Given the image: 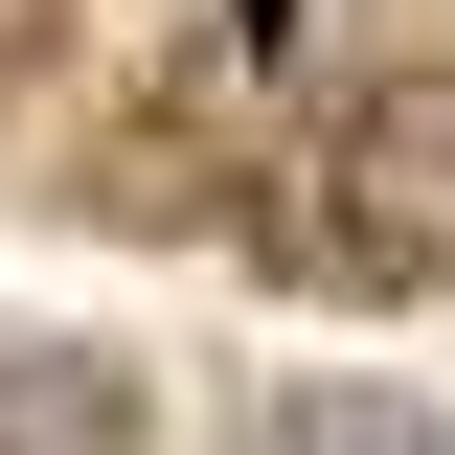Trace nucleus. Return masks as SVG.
Returning a JSON list of instances; mask_svg holds the SVG:
<instances>
[{"instance_id": "1", "label": "nucleus", "mask_w": 455, "mask_h": 455, "mask_svg": "<svg viewBox=\"0 0 455 455\" xmlns=\"http://www.w3.org/2000/svg\"><path fill=\"white\" fill-rule=\"evenodd\" d=\"M319 228H341V274L455 296V68H364L319 114Z\"/></svg>"}, {"instance_id": "2", "label": "nucleus", "mask_w": 455, "mask_h": 455, "mask_svg": "<svg viewBox=\"0 0 455 455\" xmlns=\"http://www.w3.org/2000/svg\"><path fill=\"white\" fill-rule=\"evenodd\" d=\"M0 455H160V387L114 341H0Z\"/></svg>"}, {"instance_id": "3", "label": "nucleus", "mask_w": 455, "mask_h": 455, "mask_svg": "<svg viewBox=\"0 0 455 455\" xmlns=\"http://www.w3.org/2000/svg\"><path fill=\"white\" fill-rule=\"evenodd\" d=\"M228 455H455L410 387H251L228 410Z\"/></svg>"}]
</instances>
